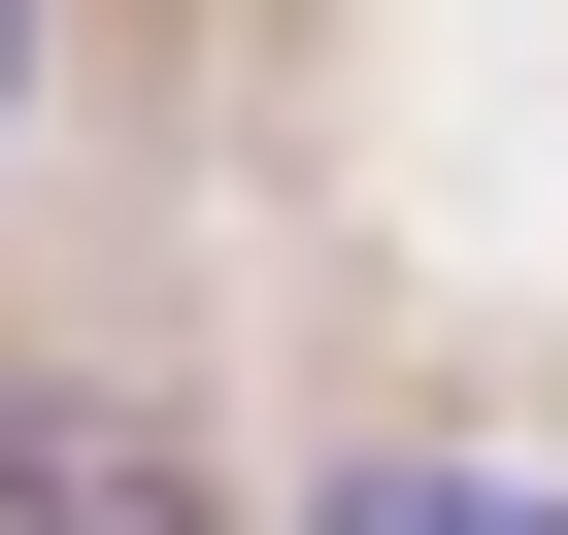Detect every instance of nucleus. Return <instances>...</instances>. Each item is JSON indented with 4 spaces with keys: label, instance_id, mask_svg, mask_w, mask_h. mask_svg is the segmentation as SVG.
Segmentation results:
<instances>
[{
    "label": "nucleus",
    "instance_id": "nucleus-1",
    "mask_svg": "<svg viewBox=\"0 0 568 535\" xmlns=\"http://www.w3.org/2000/svg\"><path fill=\"white\" fill-rule=\"evenodd\" d=\"M0 535H201V435H168V402H68V369H34V402H0Z\"/></svg>",
    "mask_w": 568,
    "mask_h": 535
},
{
    "label": "nucleus",
    "instance_id": "nucleus-2",
    "mask_svg": "<svg viewBox=\"0 0 568 535\" xmlns=\"http://www.w3.org/2000/svg\"><path fill=\"white\" fill-rule=\"evenodd\" d=\"M335 535H568V468H335Z\"/></svg>",
    "mask_w": 568,
    "mask_h": 535
},
{
    "label": "nucleus",
    "instance_id": "nucleus-3",
    "mask_svg": "<svg viewBox=\"0 0 568 535\" xmlns=\"http://www.w3.org/2000/svg\"><path fill=\"white\" fill-rule=\"evenodd\" d=\"M34 34H68V0H0V134H34Z\"/></svg>",
    "mask_w": 568,
    "mask_h": 535
}]
</instances>
